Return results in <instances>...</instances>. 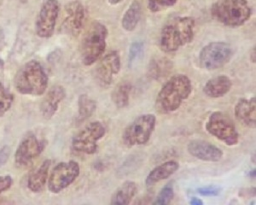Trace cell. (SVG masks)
Returning a JSON list of instances; mask_svg holds the SVG:
<instances>
[{
  "label": "cell",
  "mask_w": 256,
  "mask_h": 205,
  "mask_svg": "<svg viewBox=\"0 0 256 205\" xmlns=\"http://www.w3.org/2000/svg\"><path fill=\"white\" fill-rule=\"evenodd\" d=\"M44 148L43 141L35 135L28 134L20 141L15 154L16 164L19 167L26 166L40 155Z\"/></svg>",
  "instance_id": "13"
},
{
  "label": "cell",
  "mask_w": 256,
  "mask_h": 205,
  "mask_svg": "<svg viewBox=\"0 0 256 205\" xmlns=\"http://www.w3.org/2000/svg\"><path fill=\"white\" fill-rule=\"evenodd\" d=\"M66 97V91L62 86H55L50 89L41 104V112L44 118L50 119L56 113L62 101Z\"/></svg>",
  "instance_id": "17"
},
{
  "label": "cell",
  "mask_w": 256,
  "mask_h": 205,
  "mask_svg": "<svg viewBox=\"0 0 256 205\" xmlns=\"http://www.w3.org/2000/svg\"><path fill=\"white\" fill-rule=\"evenodd\" d=\"M220 188H216V186H205V188H200L198 189V194L202 196H216L220 194Z\"/></svg>",
  "instance_id": "30"
},
{
  "label": "cell",
  "mask_w": 256,
  "mask_h": 205,
  "mask_svg": "<svg viewBox=\"0 0 256 205\" xmlns=\"http://www.w3.org/2000/svg\"><path fill=\"white\" fill-rule=\"evenodd\" d=\"M96 102L86 94H82L78 100V120H88L96 112Z\"/></svg>",
  "instance_id": "25"
},
{
  "label": "cell",
  "mask_w": 256,
  "mask_h": 205,
  "mask_svg": "<svg viewBox=\"0 0 256 205\" xmlns=\"http://www.w3.org/2000/svg\"><path fill=\"white\" fill-rule=\"evenodd\" d=\"M10 155V149L9 146H4L0 150V168L6 164V162L8 161Z\"/></svg>",
  "instance_id": "32"
},
{
  "label": "cell",
  "mask_w": 256,
  "mask_h": 205,
  "mask_svg": "<svg viewBox=\"0 0 256 205\" xmlns=\"http://www.w3.org/2000/svg\"><path fill=\"white\" fill-rule=\"evenodd\" d=\"M210 134L222 141L227 146H235L239 142V134L229 116L223 112H212L205 124Z\"/></svg>",
  "instance_id": "7"
},
{
  "label": "cell",
  "mask_w": 256,
  "mask_h": 205,
  "mask_svg": "<svg viewBox=\"0 0 256 205\" xmlns=\"http://www.w3.org/2000/svg\"><path fill=\"white\" fill-rule=\"evenodd\" d=\"M187 150L195 158L208 162H220L224 156L222 149L208 141L200 140L190 141L187 146Z\"/></svg>",
  "instance_id": "14"
},
{
  "label": "cell",
  "mask_w": 256,
  "mask_h": 205,
  "mask_svg": "<svg viewBox=\"0 0 256 205\" xmlns=\"http://www.w3.org/2000/svg\"><path fill=\"white\" fill-rule=\"evenodd\" d=\"M84 20V9L82 4L74 1L65 6L64 30L73 36H77L82 30Z\"/></svg>",
  "instance_id": "15"
},
{
  "label": "cell",
  "mask_w": 256,
  "mask_h": 205,
  "mask_svg": "<svg viewBox=\"0 0 256 205\" xmlns=\"http://www.w3.org/2000/svg\"><path fill=\"white\" fill-rule=\"evenodd\" d=\"M14 85L19 94L41 96L46 91L48 76L44 68L38 61L31 60L18 70Z\"/></svg>",
  "instance_id": "3"
},
{
  "label": "cell",
  "mask_w": 256,
  "mask_h": 205,
  "mask_svg": "<svg viewBox=\"0 0 256 205\" xmlns=\"http://www.w3.org/2000/svg\"><path fill=\"white\" fill-rule=\"evenodd\" d=\"M132 86L128 82H124L114 89L111 98L114 104L118 108H124L128 107L130 102V94Z\"/></svg>",
  "instance_id": "24"
},
{
  "label": "cell",
  "mask_w": 256,
  "mask_h": 205,
  "mask_svg": "<svg viewBox=\"0 0 256 205\" xmlns=\"http://www.w3.org/2000/svg\"><path fill=\"white\" fill-rule=\"evenodd\" d=\"M50 168V161L46 160L40 166L32 172L28 180V186L32 192L38 194L43 190L46 184L49 176V170Z\"/></svg>",
  "instance_id": "20"
},
{
  "label": "cell",
  "mask_w": 256,
  "mask_h": 205,
  "mask_svg": "<svg viewBox=\"0 0 256 205\" xmlns=\"http://www.w3.org/2000/svg\"><path fill=\"white\" fill-rule=\"evenodd\" d=\"M178 0H148V8L154 13L162 12L175 6Z\"/></svg>",
  "instance_id": "29"
},
{
  "label": "cell",
  "mask_w": 256,
  "mask_h": 205,
  "mask_svg": "<svg viewBox=\"0 0 256 205\" xmlns=\"http://www.w3.org/2000/svg\"><path fill=\"white\" fill-rule=\"evenodd\" d=\"M250 194V196H254L256 195V188H247V189H244V190H242L240 192V196H242V198H248V195Z\"/></svg>",
  "instance_id": "33"
},
{
  "label": "cell",
  "mask_w": 256,
  "mask_h": 205,
  "mask_svg": "<svg viewBox=\"0 0 256 205\" xmlns=\"http://www.w3.org/2000/svg\"><path fill=\"white\" fill-rule=\"evenodd\" d=\"M13 102L14 97L12 92L0 82V116H4L12 108Z\"/></svg>",
  "instance_id": "27"
},
{
  "label": "cell",
  "mask_w": 256,
  "mask_h": 205,
  "mask_svg": "<svg viewBox=\"0 0 256 205\" xmlns=\"http://www.w3.org/2000/svg\"><path fill=\"white\" fill-rule=\"evenodd\" d=\"M138 186L132 180L124 182L114 192L111 198L110 204L128 205L137 195Z\"/></svg>",
  "instance_id": "21"
},
{
  "label": "cell",
  "mask_w": 256,
  "mask_h": 205,
  "mask_svg": "<svg viewBox=\"0 0 256 205\" xmlns=\"http://www.w3.org/2000/svg\"><path fill=\"white\" fill-rule=\"evenodd\" d=\"M232 55L230 44L222 41H214L202 49L199 53V64L206 70H216L227 64Z\"/></svg>",
  "instance_id": "8"
},
{
  "label": "cell",
  "mask_w": 256,
  "mask_h": 205,
  "mask_svg": "<svg viewBox=\"0 0 256 205\" xmlns=\"http://www.w3.org/2000/svg\"><path fill=\"white\" fill-rule=\"evenodd\" d=\"M144 53V44L141 41H135L130 46L128 54V66L134 67V65L142 58Z\"/></svg>",
  "instance_id": "26"
},
{
  "label": "cell",
  "mask_w": 256,
  "mask_h": 205,
  "mask_svg": "<svg viewBox=\"0 0 256 205\" xmlns=\"http://www.w3.org/2000/svg\"><path fill=\"white\" fill-rule=\"evenodd\" d=\"M13 179L10 176H0V194L12 188Z\"/></svg>",
  "instance_id": "31"
},
{
  "label": "cell",
  "mask_w": 256,
  "mask_h": 205,
  "mask_svg": "<svg viewBox=\"0 0 256 205\" xmlns=\"http://www.w3.org/2000/svg\"><path fill=\"white\" fill-rule=\"evenodd\" d=\"M250 58L251 62H254V64H256V47H254L253 50L251 52Z\"/></svg>",
  "instance_id": "35"
},
{
  "label": "cell",
  "mask_w": 256,
  "mask_h": 205,
  "mask_svg": "<svg viewBox=\"0 0 256 205\" xmlns=\"http://www.w3.org/2000/svg\"><path fill=\"white\" fill-rule=\"evenodd\" d=\"M190 204L192 205H202L204 204V202L200 198H192L190 201Z\"/></svg>",
  "instance_id": "34"
},
{
  "label": "cell",
  "mask_w": 256,
  "mask_h": 205,
  "mask_svg": "<svg viewBox=\"0 0 256 205\" xmlns=\"http://www.w3.org/2000/svg\"><path fill=\"white\" fill-rule=\"evenodd\" d=\"M192 82L186 74H176L162 86L158 92L156 104L162 114H170L180 108L192 94Z\"/></svg>",
  "instance_id": "1"
},
{
  "label": "cell",
  "mask_w": 256,
  "mask_h": 205,
  "mask_svg": "<svg viewBox=\"0 0 256 205\" xmlns=\"http://www.w3.org/2000/svg\"><path fill=\"white\" fill-rule=\"evenodd\" d=\"M108 30L100 22H94L86 30L82 38L80 54L86 66L94 64L102 58L107 44Z\"/></svg>",
  "instance_id": "5"
},
{
  "label": "cell",
  "mask_w": 256,
  "mask_h": 205,
  "mask_svg": "<svg viewBox=\"0 0 256 205\" xmlns=\"http://www.w3.org/2000/svg\"><path fill=\"white\" fill-rule=\"evenodd\" d=\"M195 19L175 18L166 22L160 32V47L164 52H174L192 42L195 36Z\"/></svg>",
  "instance_id": "2"
},
{
  "label": "cell",
  "mask_w": 256,
  "mask_h": 205,
  "mask_svg": "<svg viewBox=\"0 0 256 205\" xmlns=\"http://www.w3.org/2000/svg\"><path fill=\"white\" fill-rule=\"evenodd\" d=\"M142 15V7L138 0L129 6L128 9L126 10L122 20V28L126 32H132L136 30Z\"/></svg>",
  "instance_id": "22"
},
{
  "label": "cell",
  "mask_w": 256,
  "mask_h": 205,
  "mask_svg": "<svg viewBox=\"0 0 256 205\" xmlns=\"http://www.w3.org/2000/svg\"><path fill=\"white\" fill-rule=\"evenodd\" d=\"M232 82L226 76H218L208 80L204 88V92L211 98L224 97L230 91Z\"/></svg>",
  "instance_id": "19"
},
{
  "label": "cell",
  "mask_w": 256,
  "mask_h": 205,
  "mask_svg": "<svg viewBox=\"0 0 256 205\" xmlns=\"http://www.w3.org/2000/svg\"><path fill=\"white\" fill-rule=\"evenodd\" d=\"M210 12L214 20L230 28L242 26L252 15V10L246 0H216Z\"/></svg>",
  "instance_id": "4"
},
{
  "label": "cell",
  "mask_w": 256,
  "mask_h": 205,
  "mask_svg": "<svg viewBox=\"0 0 256 205\" xmlns=\"http://www.w3.org/2000/svg\"><path fill=\"white\" fill-rule=\"evenodd\" d=\"M80 173V168L77 162H62L58 164L50 176L48 188L54 194L61 192L68 188L78 178Z\"/></svg>",
  "instance_id": "10"
},
{
  "label": "cell",
  "mask_w": 256,
  "mask_h": 205,
  "mask_svg": "<svg viewBox=\"0 0 256 205\" xmlns=\"http://www.w3.org/2000/svg\"><path fill=\"white\" fill-rule=\"evenodd\" d=\"M172 62L166 58H154L148 67V76L150 79L159 80L166 77L172 70Z\"/></svg>",
  "instance_id": "23"
},
{
  "label": "cell",
  "mask_w": 256,
  "mask_h": 205,
  "mask_svg": "<svg viewBox=\"0 0 256 205\" xmlns=\"http://www.w3.org/2000/svg\"><path fill=\"white\" fill-rule=\"evenodd\" d=\"M180 168V164L174 160L165 162L158 165L148 173L146 177V184L147 188L153 186L158 182L168 179L172 174H174Z\"/></svg>",
  "instance_id": "18"
},
{
  "label": "cell",
  "mask_w": 256,
  "mask_h": 205,
  "mask_svg": "<svg viewBox=\"0 0 256 205\" xmlns=\"http://www.w3.org/2000/svg\"><path fill=\"white\" fill-rule=\"evenodd\" d=\"M174 196V186L172 183H168L162 188L152 204L154 205H168L172 202Z\"/></svg>",
  "instance_id": "28"
},
{
  "label": "cell",
  "mask_w": 256,
  "mask_h": 205,
  "mask_svg": "<svg viewBox=\"0 0 256 205\" xmlns=\"http://www.w3.org/2000/svg\"><path fill=\"white\" fill-rule=\"evenodd\" d=\"M108 3L112 4V6H116L118 4L120 3V2H122L123 0H108Z\"/></svg>",
  "instance_id": "36"
},
{
  "label": "cell",
  "mask_w": 256,
  "mask_h": 205,
  "mask_svg": "<svg viewBox=\"0 0 256 205\" xmlns=\"http://www.w3.org/2000/svg\"><path fill=\"white\" fill-rule=\"evenodd\" d=\"M120 71V58L118 52L113 50L102 58L96 68V80L101 88H107L113 83Z\"/></svg>",
  "instance_id": "12"
},
{
  "label": "cell",
  "mask_w": 256,
  "mask_h": 205,
  "mask_svg": "<svg viewBox=\"0 0 256 205\" xmlns=\"http://www.w3.org/2000/svg\"><path fill=\"white\" fill-rule=\"evenodd\" d=\"M234 114L236 119L244 126L256 128V98H241L236 102L234 108Z\"/></svg>",
  "instance_id": "16"
},
{
  "label": "cell",
  "mask_w": 256,
  "mask_h": 205,
  "mask_svg": "<svg viewBox=\"0 0 256 205\" xmlns=\"http://www.w3.org/2000/svg\"><path fill=\"white\" fill-rule=\"evenodd\" d=\"M106 129L100 122H92L84 126L72 140L74 150L78 152L94 155L98 152V142L104 137Z\"/></svg>",
  "instance_id": "9"
},
{
  "label": "cell",
  "mask_w": 256,
  "mask_h": 205,
  "mask_svg": "<svg viewBox=\"0 0 256 205\" xmlns=\"http://www.w3.org/2000/svg\"><path fill=\"white\" fill-rule=\"evenodd\" d=\"M250 177L253 178V179L256 178V170H251L250 172Z\"/></svg>",
  "instance_id": "37"
},
{
  "label": "cell",
  "mask_w": 256,
  "mask_h": 205,
  "mask_svg": "<svg viewBox=\"0 0 256 205\" xmlns=\"http://www.w3.org/2000/svg\"><path fill=\"white\" fill-rule=\"evenodd\" d=\"M156 125V118L154 114H141L135 118L122 134L123 143L132 148L148 143L152 138Z\"/></svg>",
  "instance_id": "6"
},
{
  "label": "cell",
  "mask_w": 256,
  "mask_h": 205,
  "mask_svg": "<svg viewBox=\"0 0 256 205\" xmlns=\"http://www.w3.org/2000/svg\"><path fill=\"white\" fill-rule=\"evenodd\" d=\"M59 13L60 4L58 0L44 1L35 22V31L40 38H48L53 36Z\"/></svg>",
  "instance_id": "11"
}]
</instances>
